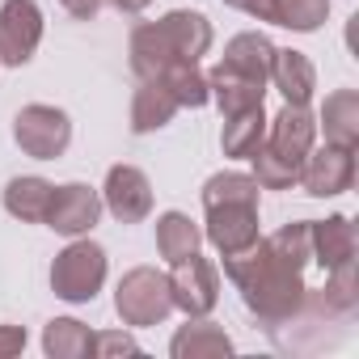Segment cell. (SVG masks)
Here are the masks:
<instances>
[{
  "label": "cell",
  "mask_w": 359,
  "mask_h": 359,
  "mask_svg": "<svg viewBox=\"0 0 359 359\" xmlns=\"http://www.w3.org/2000/svg\"><path fill=\"white\" fill-rule=\"evenodd\" d=\"M156 81L173 93V102L182 106V110H199V106L212 102V93H208V72H203L199 64L177 60V64H169L165 72H156Z\"/></svg>",
  "instance_id": "d4e9b609"
},
{
  "label": "cell",
  "mask_w": 359,
  "mask_h": 359,
  "mask_svg": "<svg viewBox=\"0 0 359 359\" xmlns=\"http://www.w3.org/2000/svg\"><path fill=\"white\" fill-rule=\"evenodd\" d=\"M325 18H330V0H266L262 5V22H275L296 34L321 30Z\"/></svg>",
  "instance_id": "603a6c76"
},
{
  "label": "cell",
  "mask_w": 359,
  "mask_h": 359,
  "mask_svg": "<svg viewBox=\"0 0 359 359\" xmlns=\"http://www.w3.org/2000/svg\"><path fill=\"white\" fill-rule=\"evenodd\" d=\"M203 237L220 250V258L250 250L258 233V182L250 173H212L203 182Z\"/></svg>",
  "instance_id": "3957f363"
},
{
  "label": "cell",
  "mask_w": 359,
  "mask_h": 359,
  "mask_svg": "<svg viewBox=\"0 0 359 359\" xmlns=\"http://www.w3.org/2000/svg\"><path fill=\"white\" fill-rule=\"evenodd\" d=\"M271 55H275V43L266 34H258V30H245V34L229 39V47L220 55V68L254 76V81H266L271 76Z\"/></svg>",
  "instance_id": "d6986e66"
},
{
  "label": "cell",
  "mask_w": 359,
  "mask_h": 359,
  "mask_svg": "<svg viewBox=\"0 0 359 359\" xmlns=\"http://www.w3.org/2000/svg\"><path fill=\"white\" fill-rule=\"evenodd\" d=\"M60 5H64V13H72L76 22H93L97 9H102V0H60Z\"/></svg>",
  "instance_id": "f1b7e54d"
},
{
  "label": "cell",
  "mask_w": 359,
  "mask_h": 359,
  "mask_svg": "<svg viewBox=\"0 0 359 359\" xmlns=\"http://www.w3.org/2000/svg\"><path fill=\"white\" fill-rule=\"evenodd\" d=\"M106 283V250L89 237H72L51 262V292L68 304H89Z\"/></svg>",
  "instance_id": "277c9868"
},
{
  "label": "cell",
  "mask_w": 359,
  "mask_h": 359,
  "mask_svg": "<svg viewBox=\"0 0 359 359\" xmlns=\"http://www.w3.org/2000/svg\"><path fill=\"white\" fill-rule=\"evenodd\" d=\"M309 241H313V262H317L321 271H334V266L355 262V250H359L355 224H351L346 216L309 220Z\"/></svg>",
  "instance_id": "5bb4252c"
},
{
  "label": "cell",
  "mask_w": 359,
  "mask_h": 359,
  "mask_svg": "<svg viewBox=\"0 0 359 359\" xmlns=\"http://www.w3.org/2000/svg\"><path fill=\"white\" fill-rule=\"evenodd\" d=\"M317 127L325 131V144L355 148V140H359V93L355 89H334L321 106Z\"/></svg>",
  "instance_id": "ffe728a7"
},
{
  "label": "cell",
  "mask_w": 359,
  "mask_h": 359,
  "mask_svg": "<svg viewBox=\"0 0 359 359\" xmlns=\"http://www.w3.org/2000/svg\"><path fill=\"white\" fill-rule=\"evenodd\" d=\"M26 351V330L22 325H0V359H13Z\"/></svg>",
  "instance_id": "83f0119b"
},
{
  "label": "cell",
  "mask_w": 359,
  "mask_h": 359,
  "mask_svg": "<svg viewBox=\"0 0 359 359\" xmlns=\"http://www.w3.org/2000/svg\"><path fill=\"white\" fill-rule=\"evenodd\" d=\"M13 140H18V148H22L26 156H34V161H55V156H64L68 144H72V118H68L60 106H43V102L22 106L18 118H13Z\"/></svg>",
  "instance_id": "8992f818"
},
{
  "label": "cell",
  "mask_w": 359,
  "mask_h": 359,
  "mask_svg": "<svg viewBox=\"0 0 359 359\" xmlns=\"http://www.w3.org/2000/svg\"><path fill=\"white\" fill-rule=\"evenodd\" d=\"M177 110H182V106L173 102V93H169L156 76H148V81H140V89H135V97H131V131H135V135L161 131V127L173 123Z\"/></svg>",
  "instance_id": "2e32d148"
},
{
  "label": "cell",
  "mask_w": 359,
  "mask_h": 359,
  "mask_svg": "<svg viewBox=\"0 0 359 359\" xmlns=\"http://www.w3.org/2000/svg\"><path fill=\"white\" fill-rule=\"evenodd\" d=\"M93 355L97 359H114V355H140V342L123 330H106V334H93Z\"/></svg>",
  "instance_id": "4316f807"
},
{
  "label": "cell",
  "mask_w": 359,
  "mask_h": 359,
  "mask_svg": "<svg viewBox=\"0 0 359 359\" xmlns=\"http://www.w3.org/2000/svg\"><path fill=\"white\" fill-rule=\"evenodd\" d=\"M102 208L118 224H140L152 212V182L135 165H110L106 187H102Z\"/></svg>",
  "instance_id": "8fae6325"
},
{
  "label": "cell",
  "mask_w": 359,
  "mask_h": 359,
  "mask_svg": "<svg viewBox=\"0 0 359 359\" xmlns=\"http://www.w3.org/2000/svg\"><path fill=\"white\" fill-rule=\"evenodd\" d=\"M309 262H313L309 220H292L279 233L258 237L250 250L229 254L224 275L241 292L245 313L275 334L279 325H287L300 313V304L309 296V283H304Z\"/></svg>",
  "instance_id": "6da1fadb"
},
{
  "label": "cell",
  "mask_w": 359,
  "mask_h": 359,
  "mask_svg": "<svg viewBox=\"0 0 359 359\" xmlns=\"http://www.w3.org/2000/svg\"><path fill=\"white\" fill-rule=\"evenodd\" d=\"M224 5L229 9H241V13H250V18L262 22V5H266V0H224Z\"/></svg>",
  "instance_id": "f546056e"
},
{
  "label": "cell",
  "mask_w": 359,
  "mask_h": 359,
  "mask_svg": "<svg viewBox=\"0 0 359 359\" xmlns=\"http://www.w3.org/2000/svg\"><path fill=\"white\" fill-rule=\"evenodd\" d=\"M97 220H102V191L85 182H68V187H55L43 224L55 229L60 237H89Z\"/></svg>",
  "instance_id": "30bf717a"
},
{
  "label": "cell",
  "mask_w": 359,
  "mask_h": 359,
  "mask_svg": "<svg viewBox=\"0 0 359 359\" xmlns=\"http://www.w3.org/2000/svg\"><path fill=\"white\" fill-rule=\"evenodd\" d=\"M165 279H169L173 309H182L187 317H208L220 304V271L199 250L191 258H182V262H173V271Z\"/></svg>",
  "instance_id": "52a82bcc"
},
{
  "label": "cell",
  "mask_w": 359,
  "mask_h": 359,
  "mask_svg": "<svg viewBox=\"0 0 359 359\" xmlns=\"http://www.w3.org/2000/svg\"><path fill=\"white\" fill-rule=\"evenodd\" d=\"M114 313L123 317V325L144 330V325H161L173 313L169 300V279L156 266H135L118 279L114 287Z\"/></svg>",
  "instance_id": "5b68a950"
},
{
  "label": "cell",
  "mask_w": 359,
  "mask_h": 359,
  "mask_svg": "<svg viewBox=\"0 0 359 359\" xmlns=\"http://www.w3.org/2000/svg\"><path fill=\"white\" fill-rule=\"evenodd\" d=\"M43 351L51 359H85L93 355V330L76 317H55L43 330Z\"/></svg>",
  "instance_id": "cb8c5ba5"
},
{
  "label": "cell",
  "mask_w": 359,
  "mask_h": 359,
  "mask_svg": "<svg viewBox=\"0 0 359 359\" xmlns=\"http://www.w3.org/2000/svg\"><path fill=\"white\" fill-rule=\"evenodd\" d=\"M313 140H317V118H313L309 106H287V102H283V110H279L275 118H266V140H262V144H271V148H275L283 161H292L296 169H300V161L309 156Z\"/></svg>",
  "instance_id": "7c38bea8"
},
{
  "label": "cell",
  "mask_w": 359,
  "mask_h": 359,
  "mask_svg": "<svg viewBox=\"0 0 359 359\" xmlns=\"http://www.w3.org/2000/svg\"><path fill=\"white\" fill-rule=\"evenodd\" d=\"M296 182L313 199H334V195L351 191V182H355V148H338V144L309 148V156L300 161Z\"/></svg>",
  "instance_id": "9c48e42d"
},
{
  "label": "cell",
  "mask_w": 359,
  "mask_h": 359,
  "mask_svg": "<svg viewBox=\"0 0 359 359\" xmlns=\"http://www.w3.org/2000/svg\"><path fill=\"white\" fill-rule=\"evenodd\" d=\"M262 140H266V114H262V106H250V110L224 114V131H220V148H224V156L250 161L254 148H258Z\"/></svg>",
  "instance_id": "7402d4cb"
},
{
  "label": "cell",
  "mask_w": 359,
  "mask_h": 359,
  "mask_svg": "<svg viewBox=\"0 0 359 359\" xmlns=\"http://www.w3.org/2000/svg\"><path fill=\"white\" fill-rule=\"evenodd\" d=\"M43 43V9L34 0H0V64L22 68Z\"/></svg>",
  "instance_id": "ba28073f"
},
{
  "label": "cell",
  "mask_w": 359,
  "mask_h": 359,
  "mask_svg": "<svg viewBox=\"0 0 359 359\" xmlns=\"http://www.w3.org/2000/svg\"><path fill=\"white\" fill-rule=\"evenodd\" d=\"M51 195L55 187L47 182V177H9V187H5V212L22 224H43L47 220V208H51Z\"/></svg>",
  "instance_id": "ac0fdd59"
},
{
  "label": "cell",
  "mask_w": 359,
  "mask_h": 359,
  "mask_svg": "<svg viewBox=\"0 0 359 359\" xmlns=\"http://www.w3.org/2000/svg\"><path fill=\"white\" fill-rule=\"evenodd\" d=\"M169 355L173 359H216V355H233V338L208 321V317H187V325L173 334L169 342Z\"/></svg>",
  "instance_id": "9a60e30c"
},
{
  "label": "cell",
  "mask_w": 359,
  "mask_h": 359,
  "mask_svg": "<svg viewBox=\"0 0 359 359\" xmlns=\"http://www.w3.org/2000/svg\"><path fill=\"white\" fill-rule=\"evenodd\" d=\"M203 241V229L187 216V212H165L156 216V254L173 266V262H182L199 250Z\"/></svg>",
  "instance_id": "44dd1931"
},
{
  "label": "cell",
  "mask_w": 359,
  "mask_h": 359,
  "mask_svg": "<svg viewBox=\"0 0 359 359\" xmlns=\"http://www.w3.org/2000/svg\"><path fill=\"white\" fill-rule=\"evenodd\" d=\"M250 161H254V173L250 177L258 182V191H287V187H296V173L300 169L292 161H283L271 144H258Z\"/></svg>",
  "instance_id": "484cf974"
},
{
  "label": "cell",
  "mask_w": 359,
  "mask_h": 359,
  "mask_svg": "<svg viewBox=\"0 0 359 359\" xmlns=\"http://www.w3.org/2000/svg\"><path fill=\"white\" fill-rule=\"evenodd\" d=\"M287 106H309L313 102V89H317V68L304 51H292V47H275L271 55V76H266Z\"/></svg>",
  "instance_id": "4fadbf2b"
},
{
  "label": "cell",
  "mask_w": 359,
  "mask_h": 359,
  "mask_svg": "<svg viewBox=\"0 0 359 359\" xmlns=\"http://www.w3.org/2000/svg\"><path fill=\"white\" fill-rule=\"evenodd\" d=\"M208 93H212V102L220 106V114H237V110L262 106L266 81H254V76H241V72H229V68L216 64V68L208 72Z\"/></svg>",
  "instance_id": "e0dca14e"
},
{
  "label": "cell",
  "mask_w": 359,
  "mask_h": 359,
  "mask_svg": "<svg viewBox=\"0 0 359 359\" xmlns=\"http://www.w3.org/2000/svg\"><path fill=\"white\" fill-rule=\"evenodd\" d=\"M212 22L195 9H173L156 22H140L131 30V43H127V55H131V72L140 81L165 72L169 64L187 60V64H199L208 51H212Z\"/></svg>",
  "instance_id": "7a4b0ae2"
},
{
  "label": "cell",
  "mask_w": 359,
  "mask_h": 359,
  "mask_svg": "<svg viewBox=\"0 0 359 359\" xmlns=\"http://www.w3.org/2000/svg\"><path fill=\"white\" fill-rule=\"evenodd\" d=\"M110 5H114L118 13H144V9L152 5V0H110Z\"/></svg>",
  "instance_id": "4dcf8cb0"
}]
</instances>
